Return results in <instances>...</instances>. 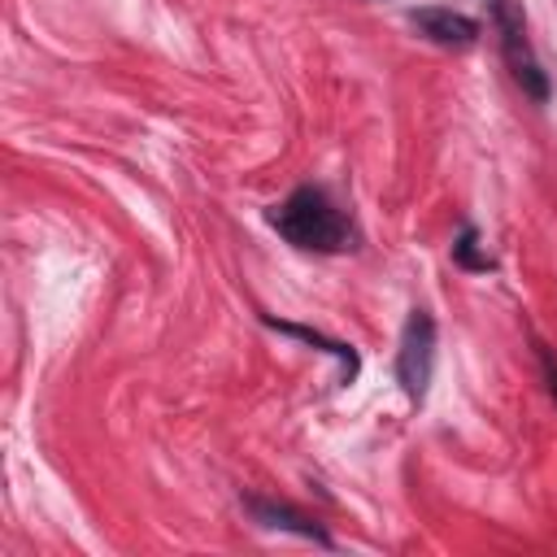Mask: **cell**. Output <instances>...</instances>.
<instances>
[{
  "label": "cell",
  "mask_w": 557,
  "mask_h": 557,
  "mask_svg": "<svg viewBox=\"0 0 557 557\" xmlns=\"http://www.w3.org/2000/svg\"><path fill=\"white\" fill-rule=\"evenodd\" d=\"M274 226L296 244V248H313V252H335L348 244V222L344 213L326 200V191L318 187H300L292 191L278 213H274Z\"/></svg>",
  "instance_id": "1"
},
{
  "label": "cell",
  "mask_w": 557,
  "mask_h": 557,
  "mask_svg": "<svg viewBox=\"0 0 557 557\" xmlns=\"http://www.w3.org/2000/svg\"><path fill=\"white\" fill-rule=\"evenodd\" d=\"M413 26L440 48H470L479 39V22L466 13H453V9H418Z\"/></svg>",
  "instance_id": "4"
},
{
  "label": "cell",
  "mask_w": 557,
  "mask_h": 557,
  "mask_svg": "<svg viewBox=\"0 0 557 557\" xmlns=\"http://www.w3.org/2000/svg\"><path fill=\"white\" fill-rule=\"evenodd\" d=\"M492 4V17H496V30H500V48H505V61L513 70V78L522 83L527 96L544 100L548 96V78L527 44V22H522V4L518 0H487Z\"/></svg>",
  "instance_id": "2"
},
{
  "label": "cell",
  "mask_w": 557,
  "mask_h": 557,
  "mask_svg": "<svg viewBox=\"0 0 557 557\" xmlns=\"http://www.w3.org/2000/svg\"><path fill=\"white\" fill-rule=\"evenodd\" d=\"M431 361H435V322L426 309H413L405 322V335H400V357H396L400 383L413 400H422V392L431 383Z\"/></svg>",
  "instance_id": "3"
},
{
  "label": "cell",
  "mask_w": 557,
  "mask_h": 557,
  "mask_svg": "<svg viewBox=\"0 0 557 557\" xmlns=\"http://www.w3.org/2000/svg\"><path fill=\"white\" fill-rule=\"evenodd\" d=\"M457 261H461V265H470V270H487V265H492L487 257H479V252H474V231H466V235H461V244H457Z\"/></svg>",
  "instance_id": "6"
},
{
  "label": "cell",
  "mask_w": 557,
  "mask_h": 557,
  "mask_svg": "<svg viewBox=\"0 0 557 557\" xmlns=\"http://www.w3.org/2000/svg\"><path fill=\"white\" fill-rule=\"evenodd\" d=\"M544 374H548V392L557 396V366H553V357L544 352Z\"/></svg>",
  "instance_id": "7"
},
{
  "label": "cell",
  "mask_w": 557,
  "mask_h": 557,
  "mask_svg": "<svg viewBox=\"0 0 557 557\" xmlns=\"http://www.w3.org/2000/svg\"><path fill=\"white\" fill-rule=\"evenodd\" d=\"M252 509H257V518H265L270 527H292V531H300V535H313V540H326L309 518H300V513H292V509H283V505H265V500H248Z\"/></svg>",
  "instance_id": "5"
}]
</instances>
